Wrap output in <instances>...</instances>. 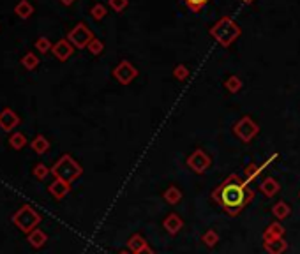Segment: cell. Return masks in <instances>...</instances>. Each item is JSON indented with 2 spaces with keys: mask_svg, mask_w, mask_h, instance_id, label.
I'll use <instances>...</instances> for the list:
<instances>
[{
  "mask_svg": "<svg viewBox=\"0 0 300 254\" xmlns=\"http://www.w3.org/2000/svg\"><path fill=\"white\" fill-rule=\"evenodd\" d=\"M27 240H29V243L34 249H41V247L48 242V235L41 228H36L34 231H30L29 235H27Z\"/></svg>",
  "mask_w": 300,
  "mask_h": 254,
  "instance_id": "cell-14",
  "label": "cell"
},
{
  "mask_svg": "<svg viewBox=\"0 0 300 254\" xmlns=\"http://www.w3.org/2000/svg\"><path fill=\"white\" fill-rule=\"evenodd\" d=\"M163 198H164V201H166L168 205H178L182 201V193H180V189H178L177 186H171V187H168V189L164 191Z\"/></svg>",
  "mask_w": 300,
  "mask_h": 254,
  "instance_id": "cell-18",
  "label": "cell"
},
{
  "mask_svg": "<svg viewBox=\"0 0 300 254\" xmlns=\"http://www.w3.org/2000/svg\"><path fill=\"white\" fill-rule=\"evenodd\" d=\"M51 173V168H48L46 164H43V162H39V164H36L34 166V170H32V175L36 177L37 180H44L48 175Z\"/></svg>",
  "mask_w": 300,
  "mask_h": 254,
  "instance_id": "cell-25",
  "label": "cell"
},
{
  "mask_svg": "<svg viewBox=\"0 0 300 254\" xmlns=\"http://www.w3.org/2000/svg\"><path fill=\"white\" fill-rule=\"evenodd\" d=\"M145 245H148L147 240L143 238L141 235H138V233H134L133 236H129V240H127V247H129L131 252H138L140 249H143Z\"/></svg>",
  "mask_w": 300,
  "mask_h": 254,
  "instance_id": "cell-22",
  "label": "cell"
},
{
  "mask_svg": "<svg viewBox=\"0 0 300 254\" xmlns=\"http://www.w3.org/2000/svg\"><path fill=\"white\" fill-rule=\"evenodd\" d=\"M101 43H99V41H94L92 39L90 41V44H88V50L92 51V53H99V51H101Z\"/></svg>",
  "mask_w": 300,
  "mask_h": 254,
  "instance_id": "cell-28",
  "label": "cell"
},
{
  "mask_svg": "<svg viewBox=\"0 0 300 254\" xmlns=\"http://www.w3.org/2000/svg\"><path fill=\"white\" fill-rule=\"evenodd\" d=\"M27 143H29V141H27V136L23 133H18V131H16V133H13L11 136H9V145H11L15 150L25 148Z\"/></svg>",
  "mask_w": 300,
  "mask_h": 254,
  "instance_id": "cell-23",
  "label": "cell"
},
{
  "mask_svg": "<svg viewBox=\"0 0 300 254\" xmlns=\"http://www.w3.org/2000/svg\"><path fill=\"white\" fill-rule=\"evenodd\" d=\"M117 254H131V250H119Z\"/></svg>",
  "mask_w": 300,
  "mask_h": 254,
  "instance_id": "cell-32",
  "label": "cell"
},
{
  "mask_svg": "<svg viewBox=\"0 0 300 254\" xmlns=\"http://www.w3.org/2000/svg\"><path fill=\"white\" fill-rule=\"evenodd\" d=\"M69 191H71V184L64 182V180H58V179H55L53 182L48 186V193H50L55 200H64L69 194Z\"/></svg>",
  "mask_w": 300,
  "mask_h": 254,
  "instance_id": "cell-8",
  "label": "cell"
},
{
  "mask_svg": "<svg viewBox=\"0 0 300 254\" xmlns=\"http://www.w3.org/2000/svg\"><path fill=\"white\" fill-rule=\"evenodd\" d=\"M83 170L69 154H64L53 166H51V175L58 180H64L67 184H72L76 179H80Z\"/></svg>",
  "mask_w": 300,
  "mask_h": 254,
  "instance_id": "cell-2",
  "label": "cell"
},
{
  "mask_svg": "<svg viewBox=\"0 0 300 254\" xmlns=\"http://www.w3.org/2000/svg\"><path fill=\"white\" fill-rule=\"evenodd\" d=\"M41 221H43L41 214L29 203L20 207L18 210L15 212V215H13V224H15L22 233H25V235H29L30 231H34V229L41 224Z\"/></svg>",
  "mask_w": 300,
  "mask_h": 254,
  "instance_id": "cell-3",
  "label": "cell"
},
{
  "mask_svg": "<svg viewBox=\"0 0 300 254\" xmlns=\"http://www.w3.org/2000/svg\"><path fill=\"white\" fill-rule=\"evenodd\" d=\"M51 51H53V55H55V58H57V60L65 62L72 55V44L69 43V39H60L58 43L53 44Z\"/></svg>",
  "mask_w": 300,
  "mask_h": 254,
  "instance_id": "cell-9",
  "label": "cell"
},
{
  "mask_svg": "<svg viewBox=\"0 0 300 254\" xmlns=\"http://www.w3.org/2000/svg\"><path fill=\"white\" fill-rule=\"evenodd\" d=\"M39 62H41L39 57H37L34 51H27V53L22 57V65L27 69V71H34V69H37Z\"/></svg>",
  "mask_w": 300,
  "mask_h": 254,
  "instance_id": "cell-21",
  "label": "cell"
},
{
  "mask_svg": "<svg viewBox=\"0 0 300 254\" xmlns=\"http://www.w3.org/2000/svg\"><path fill=\"white\" fill-rule=\"evenodd\" d=\"M202 242L205 243L207 247L212 249V247H216L217 242H219V235H217V231H214V229H207L202 236Z\"/></svg>",
  "mask_w": 300,
  "mask_h": 254,
  "instance_id": "cell-24",
  "label": "cell"
},
{
  "mask_svg": "<svg viewBox=\"0 0 300 254\" xmlns=\"http://www.w3.org/2000/svg\"><path fill=\"white\" fill-rule=\"evenodd\" d=\"M20 125V117L15 110L11 108H4L0 111V129L6 131V133H11Z\"/></svg>",
  "mask_w": 300,
  "mask_h": 254,
  "instance_id": "cell-6",
  "label": "cell"
},
{
  "mask_svg": "<svg viewBox=\"0 0 300 254\" xmlns=\"http://www.w3.org/2000/svg\"><path fill=\"white\" fill-rule=\"evenodd\" d=\"M163 226H164V229L170 233V235H177V233L182 229V226H184V221H182L177 214H170V215H166V217H164Z\"/></svg>",
  "mask_w": 300,
  "mask_h": 254,
  "instance_id": "cell-11",
  "label": "cell"
},
{
  "mask_svg": "<svg viewBox=\"0 0 300 254\" xmlns=\"http://www.w3.org/2000/svg\"><path fill=\"white\" fill-rule=\"evenodd\" d=\"M253 198L254 191L249 187V182L240 179L239 175H230L212 193V200L223 208L224 214L232 217L239 215L253 201Z\"/></svg>",
  "mask_w": 300,
  "mask_h": 254,
  "instance_id": "cell-1",
  "label": "cell"
},
{
  "mask_svg": "<svg viewBox=\"0 0 300 254\" xmlns=\"http://www.w3.org/2000/svg\"><path fill=\"white\" fill-rule=\"evenodd\" d=\"M30 148H32L36 154L43 155V154H46V152L50 150V141H48L43 134H37V136L30 141Z\"/></svg>",
  "mask_w": 300,
  "mask_h": 254,
  "instance_id": "cell-17",
  "label": "cell"
},
{
  "mask_svg": "<svg viewBox=\"0 0 300 254\" xmlns=\"http://www.w3.org/2000/svg\"><path fill=\"white\" fill-rule=\"evenodd\" d=\"M36 48L39 53H46V51H50L51 48V41L48 39V37H39V39L36 41Z\"/></svg>",
  "mask_w": 300,
  "mask_h": 254,
  "instance_id": "cell-26",
  "label": "cell"
},
{
  "mask_svg": "<svg viewBox=\"0 0 300 254\" xmlns=\"http://www.w3.org/2000/svg\"><path fill=\"white\" fill-rule=\"evenodd\" d=\"M184 2H185V4H187L191 9H194V11H198V9H202L203 6H205L207 2H209V0H184Z\"/></svg>",
  "mask_w": 300,
  "mask_h": 254,
  "instance_id": "cell-27",
  "label": "cell"
},
{
  "mask_svg": "<svg viewBox=\"0 0 300 254\" xmlns=\"http://www.w3.org/2000/svg\"><path fill=\"white\" fill-rule=\"evenodd\" d=\"M134 69L131 67V65H127V64H122L119 69L115 71V76H117V79H120L122 83H127V81H131V79L134 78Z\"/></svg>",
  "mask_w": 300,
  "mask_h": 254,
  "instance_id": "cell-20",
  "label": "cell"
},
{
  "mask_svg": "<svg viewBox=\"0 0 300 254\" xmlns=\"http://www.w3.org/2000/svg\"><path fill=\"white\" fill-rule=\"evenodd\" d=\"M90 41H92V34H90V30L83 25V23L76 25L74 29L71 30V32H69V43L74 44L76 48L88 46V44H90Z\"/></svg>",
  "mask_w": 300,
  "mask_h": 254,
  "instance_id": "cell-4",
  "label": "cell"
},
{
  "mask_svg": "<svg viewBox=\"0 0 300 254\" xmlns=\"http://www.w3.org/2000/svg\"><path fill=\"white\" fill-rule=\"evenodd\" d=\"M263 249L268 254H284V250L288 249V242L282 238H272V240H263Z\"/></svg>",
  "mask_w": 300,
  "mask_h": 254,
  "instance_id": "cell-10",
  "label": "cell"
},
{
  "mask_svg": "<svg viewBox=\"0 0 300 254\" xmlns=\"http://www.w3.org/2000/svg\"><path fill=\"white\" fill-rule=\"evenodd\" d=\"M235 133L242 141H251L254 138V134L258 133V127L249 120V118H244L242 122H239V124H237Z\"/></svg>",
  "mask_w": 300,
  "mask_h": 254,
  "instance_id": "cell-7",
  "label": "cell"
},
{
  "mask_svg": "<svg viewBox=\"0 0 300 254\" xmlns=\"http://www.w3.org/2000/svg\"><path fill=\"white\" fill-rule=\"evenodd\" d=\"M274 159H275V155H272V157L268 159V161H265L263 164H260V166H256V164H249L246 170H244V177H246V179H244V180H246V182H251V180H254L258 175H260L261 172H263L265 168H267L268 164H270L272 161H274Z\"/></svg>",
  "mask_w": 300,
  "mask_h": 254,
  "instance_id": "cell-15",
  "label": "cell"
},
{
  "mask_svg": "<svg viewBox=\"0 0 300 254\" xmlns=\"http://www.w3.org/2000/svg\"><path fill=\"white\" fill-rule=\"evenodd\" d=\"M134 254H154V249L150 245H145L143 249H140L138 252H134Z\"/></svg>",
  "mask_w": 300,
  "mask_h": 254,
  "instance_id": "cell-29",
  "label": "cell"
},
{
  "mask_svg": "<svg viewBox=\"0 0 300 254\" xmlns=\"http://www.w3.org/2000/svg\"><path fill=\"white\" fill-rule=\"evenodd\" d=\"M15 15L20 20H29L34 15V6L30 0H20L18 4L15 6Z\"/></svg>",
  "mask_w": 300,
  "mask_h": 254,
  "instance_id": "cell-16",
  "label": "cell"
},
{
  "mask_svg": "<svg viewBox=\"0 0 300 254\" xmlns=\"http://www.w3.org/2000/svg\"><path fill=\"white\" fill-rule=\"evenodd\" d=\"M284 233H286V229H284V226L281 224L279 221H275V222H270V224L265 228V231H263V240H272V238H282L284 236Z\"/></svg>",
  "mask_w": 300,
  "mask_h": 254,
  "instance_id": "cell-12",
  "label": "cell"
},
{
  "mask_svg": "<svg viewBox=\"0 0 300 254\" xmlns=\"http://www.w3.org/2000/svg\"><path fill=\"white\" fill-rule=\"evenodd\" d=\"M228 89L235 92V90L239 89V81H237V79H230V81H228Z\"/></svg>",
  "mask_w": 300,
  "mask_h": 254,
  "instance_id": "cell-30",
  "label": "cell"
},
{
  "mask_svg": "<svg viewBox=\"0 0 300 254\" xmlns=\"http://www.w3.org/2000/svg\"><path fill=\"white\" fill-rule=\"evenodd\" d=\"M187 166L192 170L194 173H205L207 170H209V166H210V157L205 154L203 150H196V152H192L191 155H189V159H187Z\"/></svg>",
  "mask_w": 300,
  "mask_h": 254,
  "instance_id": "cell-5",
  "label": "cell"
},
{
  "mask_svg": "<svg viewBox=\"0 0 300 254\" xmlns=\"http://www.w3.org/2000/svg\"><path fill=\"white\" fill-rule=\"evenodd\" d=\"M272 214L275 215L277 221H284V219L289 217V214H291V208H289V205L284 203V201H277V203L272 207Z\"/></svg>",
  "mask_w": 300,
  "mask_h": 254,
  "instance_id": "cell-19",
  "label": "cell"
},
{
  "mask_svg": "<svg viewBox=\"0 0 300 254\" xmlns=\"http://www.w3.org/2000/svg\"><path fill=\"white\" fill-rule=\"evenodd\" d=\"M60 2H62V4H65V6H71L74 0H60Z\"/></svg>",
  "mask_w": 300,
  "mask_h": 254,
  "instance_id": "cell-31",
  "label": "cell"
},
{
  "mask_svg": "<svg viewBox=\"0 0 300 254\" xmlns=\"http://www.w3.org/2000/svg\"><path fill=\"white\" fill-rule=\"evenodd\" d=\"M298 196H300V193H298Z\"/></svg>",
  "mask_w": 300,
  "mask_h": 254,
  "instance_id": "cell-33",
  "label": "cell"
},
{
  "mask_svg": "<svg viewBox=\"0 0 300 254\" xmlns=\"http://www.w3.org/2000/svg\"><path fill=\"white\" fill-rule=\"evenodd\" d=\"M260 191L267 198H272L281 191V184H279L275 179H272V177H268V179H265L263 182L260 184Z\"/></svg>",
  "mask_w": 300,
  "mask_h": 254,
  "instance_id": "cell-13",
  "label": "cell"
}]
</instances>
